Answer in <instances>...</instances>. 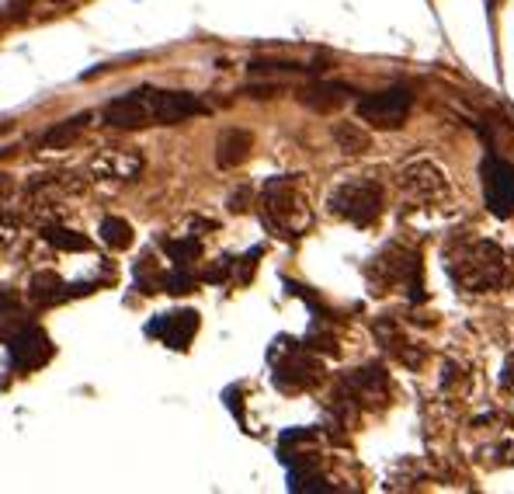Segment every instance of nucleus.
I'll return each instance as SVG.
<instances>
[{
  "mask_svg": "<svg viewBox=\"0 0 514 494\" xmlns=\"http://www.w3.org/2000/svg\"><path fill=\"white\" fill-rule=\"evenodd\" d=\"M205 105L195 94L185 91H157V87H139L122 98H115L105 108V122L119 129H139V126H174L192 115H202Z\"/></svg>",
  "mask_w": 514,
  "mask_h": 494,
  "instance_id": "1",
  "label": "nucleus"
},
{
  "mask_svg": "<svg viewBox=\"0 0 514 494\" xmlns=\"http://www.w3.org/2000/svg\"><path fill=\"white\" fill-rule=\"evenodd\" d=\"M445 265L455 286L466 293H497L511 282V258L501 244L494 241H455L445 251Z\"/></svg>",
  "mask_w": 514,
  "mask_h": 494,
  "instance_id": "2",
  "label": "nucleus"
},
{
  "mask_svg": "<svg viewBox=\"0 0 514 494\" xmlns=\"http://www.w3.org/2000/svg\"><path fill=\"white\" fill-rule=\"evenodd\" d=\"M261 220L278 237H303L313 223L303 188L292 178H271L261 192Z\"/></svg>",
  "mask_w": 514,
  "mask_h": 494,
  "instance_id": "3",
  "label": "nucleus"
},
{
  "mask_svg": "<svg viewBox=\"0 0 514 494\" xmlns=\"http://www.w3.org/2000/svg\"><path fill=\"white\" fill-rule=\"evenodd\" d=\"M327 209L337 220H348L355 227H372L379 220V213H383V192H379L376 181H365V178L341 181L330 192Z\"/></svg>",
  "mask_w": 514,
  "mask_h": 494,
  "instance_id": "4",
  "label": "nucleus"
},
{
  "mask_svg": "<svg viewBox=\"0 0 514 494\" xmlns=\"http://www.w3.org/2000/svg\"><path fill=\"white\" fill-rule=\"evenodd\" d=\"M410 105H414L410 87L396 84V87H389V91L369 94V98L358 101V115L376 129H400L403 119L410 115Z\"/></svg>",
  "mask_w": 514,
  "mask_h": 494,
  "instance_id": "5",
  "label": "nucleus"
},
{
  "mask_svg": "<svg viewBox=\"0 0 514 494\" xmlns=\"http://www.w3.org/2000/svg\"><path fill=\"white\" fill-rule=\"evenodd\" d=\"M483 174V199L487 209L497 220H511L514 216V167L501 157H487L480 167Z\"/></svg>",
  "mask_w": 514,
  "mask_h": 494,
  "instance_id": "6",
  "label": "nucleus"
},
{
  "mask_svg": "<svg viewBox=\"0 0 514 494\" xmlns=\"http://www.w3.org/2000/svg\"><path fill=\"white\" fill-rule=\"evenodd\" d=\"M7 348H11V359L18 369H39V366H46L49 355H53L49 334L42 328H35V324H21L18 331L7 334Z\"/></svg>",
  "mask_w": 514,
  "mask_h": 494,
  "instance_id": "7",
  "label": "nucleus"
},
{
  "mask_svg": "<svg viewBox=\"0 0 514 494\" xmlns=\"http://www.w3.org/2000/svg\"><path fill=\"white\" fill-rule=\"evenodd\" d=\"M400 188L410 195V199H421V202H435L449 192V181H445L442 167L431 164V161H414L400 171Z\"/></svg>",
  "mask_w": 514,
  "mask_h": 494,
  "instance_id": "8",
  "label": "nucleus"
},
{
  "mask_svg": "<svg viewBox=\"0 0 514 494\" xmlns=\"http://www.w3.org/2000/svg\"><path fill=\"white\" fill-rule=\"evenodd\" d=\"M143 171V157L132 150H105L91 161V174L105 185H129Z\"/></svg>",
  "mask_w": 514,
  "mask_h": 494,
  "instance_id": "9",
  "label": "nucleus"
},
{
  "mask_svg": "<svg viewBox=\"0 0 514 494\" xmlns=\"http://www.w3.org/2000/svg\"><path fill=\"white\" fill-rule=\"evenodd\" d=\"M198 331V314L195 310H178V314H164L160 321L150 324V334H157L164 345L171 348H188V341Z\"/></svg>",
  "mask_w": 514,
  "mask_h": 494,
  "instance_id": "10",
  "label": "nucleus"
},
{
  "mask_svg": "<svg viewBox=\"0 0 514 494\" xmlns=\"http://www.w3.org/2000/svg\"><path fill=\"white\" fill-rule=\"evenodd\" d=\"M254 150V136L247 129H226L216 143V161L219 167H240L251 157Z\"/></svg>",
  "mask_w": 514,
  "mask_h": 494,
  "instance_id": "11",
  "label": "nucleus"
},
{
  "mask_svg": "<svg viewBox=\"0 0 514 494\" xmlns=\"http://www.w3.org/2000/svg\"><path fill=\"white\" fill-rule=\"evenodd\" d=\"M348 387L362 397L365 404H376L379 397H386L389 383H386V373L379 366H369V369H358L355 376L348 380Z\"/></svg>",
  "mask_w": 514,
  "mask_h": 494,
  "instance_id": "12",
  "label": "nucleus"
},
{
  "mask_svg": "<svg viewBox=\"0 0 514 494\" xmlns=\"http://www.w3.org/2000/svg\"><path fill=\"white\" fill-rule=\"evenodd\" d=\"M87 122H91V115H73V119L53 126L46 136H42V150H66L70 143H77V136L87 129Z\"/></svg>",
  "mask_w": 514,
  "mask_h": 494,
  "instance_id": "13",
  "label": "nucleus"
},
{
  "mask_svg": "<svg viewBox=\"0 0 514 494\" xmlns=\"http://www.w3.org/2000/svg\"><path fill=\"white\" fill-rule=\"evenodd\" d=\"M28 296H32L39 307H53V303L66 300V296H73V293H66L63 279L56 272H39L32 279V289H28Z\"/></svg>",
  "mask_w": 514,
  "mask_h": 494,
  "instance_id": "14",
  "label": "nucleus"
},
{
  "mask_svg": "<svg viewBox=\"0 0 514 494\" xmlns=\"http://www.w3.org/2000/svg\"><path fill=\"white\" fill-rule=\"evenodd\" d=\"M42 237H46V244H53L56 251H87V237L70 227H63L60 220L46 223V227H42Z\"/></svg>",
  "mask_w": 514,
  "mask_h": 494,
  "instance_id": "15",
  "label": "nucleus"
},
{
  "mask_svg": "<svg viewBox=\"0 0 514 494\" xmlns=\"http://www.w3.org/2000/svg\"><path fill=\"white\" fill-rule=\"evenodd\" d=\"M303 101L310 108H320V112H330L344 101V87L337 84H317V87H306L303 91Z\"/></svg>",
  "mask_w": 514,
  "mask_h": 494,
  "instance_id": "16",
  "label": "nucleus"
},
{
  "mask_svg": "<svg viewBox=\"0 0 514 494\" xmlns=\"http://www.w3.org/2000/svg\"><path fill=\"white\" fill-rule=\"evenodd\" d=\"M334 140L344 154H365V150H369V136H365L355 122H341V126H334Z\"/></svg>",
  "mask_w": 514,
  "mask_h": 494,
  "instance_id": "17",
  "label": "nucleus"
},
{
  "mask_svg": "<svg viewBox=\"0 0 514 494\" xmlns=\"http://www.w3.org/2000/svg\"><path fill=\"white\" fill-rule=\"evenodd\" d=\"M101 241L112 247V251H126V247H132V227L126 220H119V216H108L101 223Z\"/></svg>",
  "mask_w": 514,
  "mask_h": 494,
  "instance_id": "18",
  "label": "nucleus"
},
{
  "mask_svg": "<svg viewBox=\"0 0 514 494\" xmlns=\"http://www.w3.org/2000/svg\"><path fill=\"white\" fill-rule=\"evenodd\" d=\"M21 234V220L11 213V209H0V251H7Z\"/></svg>",
  "mask_w": 514,
  "mask_h": 494,
  "instance_id": "19",
  "label": "nucleus"
},
{
  "mask_svg": "<svg viewBox=\"0 0 514 494\" xmlns=\"http://www.w3.org/2000/svg\"><path fill=\"white\" fill-rule=\"evenodd\" d=\"M167 254H171L178 265H188V261H195L198 254H202V247H198V241H167Z\"/></svg>",
  "mask_w": 514,
  "mask_h": 494,
  "instance_id": "20",
  "label": "nucleus"
},
{
  "mask_svg": "<svg viewBox=\"0 0 514 494\" xmlns=\"http://www.w3.org/2000/svg\"><path fill=\"white\" fill-rule=\"evenodd\" d=\"M164 289L167 293H192V286H195V279L188 272H171V275H164Z\"/></svg>",
  "mask_w": 514,
  "mask_h": 494,
  "instance_id": "21",
  "label": "nucleus"
},
{
  "mask_svg": "<svg viewBox=\"0 0 514 494\" xmlns=\"http://www.w3.org/2000/svg\"><path fill=\"white\" fill-rule=\"evenodd\" d=\"M501 387L508 390V394H514V352L504 359V369H501Z\"/></svg>",
  "mask_w": 514,
  "mask_h": 494,
  "instance_id": "22",
  "label": "nucleus"
},
{
  "mask_svg": "<svg viewBox=\"0 0 514 494\" xmlns=\"http://www.w3.org/2000/svg\"><path fill=\"white\" fill-rule=\"evenodd\" d=\"M18 307H21V303H18V296H14L11 289H7V293L0 296V317H11V314H18Z\"/></svg>",
  "mask_w": 514,
  "mask_h": 494,
  "instance_id": "23",
  "label": "nucleus"
},
{
  "mask_svg": "<svg viewBox=\"0 0 514 494\" xmlns=\"http://www.w3.org/2000/svg\"><path fill=\"white\" fill-rule=\"evenodd\" d=\"M11 188H14L11 174H0V199H7V195H11Z\"/></svg>",
  "mask_w": 514,
  "mask_h": 494,
  "instance_id": "24",
  "label": "nucleus"
}]
</instances>
